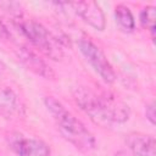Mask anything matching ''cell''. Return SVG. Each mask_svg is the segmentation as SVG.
Wrapping results in <instances>:
<instances>
[{
    "instance_id": "6da1fadb",
    "label": "cell",
    "mask_w": 156,
    "mask_h": 156,
    "mask_svg": "<svg viewBox=\"0 0 156 156\" xmlns=\"http://www.w3.org/2000/svg\"><path fill=\"white\" fill-rule=\"evenodd\" d=\"M73 98L80 110L100 126L123 123L129 118V107L110 94H99L88 87H78L73 91Z\"/></svg>"
},
{
    "instance_id": "7a4b0ae2",
    "label": "cell",
    "mask_w": 156,
    "mask_h": 156,
    "mask_svg": "<svg viewBox=\"0 0 156 156\" xmlns=\"http://www.w3.org/2000/svg\"><path fill=\"white\" fill-rule=\"evenodd\" d=\"M44 104L54 117L58 132L67 141L82 151H90L95 147V138L90 130L58 100L52 96H46L44 99Z\"/></svg>"
},
{
    "instance_id": "3957f363",
    "label": "cell",
    "mask_w": 156,
    "mask_h": 156,
    "mask_svg": "<svg viewBox=\"0 0 156 156\" xmlns=\"http://www.w3.org/2000/svg\"><path fill=\"white\" fill-rule=\"evenodd\" d=\"M18 27L24 37L38 49H40L44 54L50 56L54 60H58L62 57V49L60 46V41L56 37H54L43 24L37 21H20Z\"/></svg>"
},
{
    "instance_id": "277c9868",
    "label": "cell",
    "mask_w": 156,
    "mask_h": 156,
    "mask_svg": "<svg viewBox=\"0 0 156 156\" xmlns=\"http://www.w3.org/2000/svg\"><path fill=\"white\" fill-rule=\"evenodd\" d=\"M78 48L85 60L90 63L94 71L102 78L106 83H113L116 80V73L99 46H96L89 38H79L78 39Z\"/></svg>"
},
{
    "instance_id": "5b68a950",
    "label": "cell",
    "mask_w": 156,
    "mask_h": 156,
    "mask_svg": "<svg viewBox=\"0 0 156 156\" xmlns=\"http://www.w3.org/2000/svg\"><path fill=\"white\" fill-rule=\"evenodd\" d=\"M10 149L17 156H49V145L37 138L26 136L21 133H11L7 136Z\"/></svg>"
},
{
    "instance_id": "8992f818",
    "label": "cell",
    "mask_w": 156,
    "mask_h": 156,
    "mask_svg": "<svg viewBox=\"0 0 156 156\" xmlns=\"http://www.w3.org/2000/svg\"><path fill=\"white\" fill-rule=\"evenodd\" d=\"M89 26L96 30H104L106 26L105 15L100 6L94 1H77L67 4Z\"/></svg>"
},
{
    "instance_id": "52a82bcc",
    "label": "cell",
    "mask_w": 156,
    "mask_h": 156,
    "mask_svg": "<svg viewBox=\"0 0 156 156\" xmlns=\"http://www.w3.org/2000/svg\"><path fill=\"white\" fill-rule=\"evenodd\" d=\"M17 57L22 62L23 66H26L27 69L32 71L33 73L45 78V79H54L55 72L52 68L43 60L40 58L34 51L26 46H21L17 49Z\"/></svg>"
},
{
    "instance_id": "ba28073f",
    "label": "cell",
    "mask_w": 156,
    "mask_h": 156,
    "mask_svg": "<svg viewBox=\"0 0 156 156\" xmlns=\"http://www.w3.org/2000/svg\"><path fill=\"white\" fill-rule=\"evenodd\" d=\"M126 144L135 156H155V138L140 132L126 135Z\"/></svg>"
},
{
    "instance_id": "9c48e42d",
    "label": "cell",
    "mask_w": 156,
    "mask_h": 156,
    "mask_svg": "<svg viewBox=\"0 0 156 156\" xmlns=\"http://www.w3.org/2000/svg\"><path fill=\"white\" fill-rule=\"evenodd\" d=\"M0 113L6 117H16L24 113L20 98L9 87H0Z\"/></svg>"
},
{
    "instance_id": "30bf717a",
    "label": "cell",
    "mask_w": 156,
    "mask_h": 156,
    "mask_svg": "<svg viewBox=\"0 0 156 156\" xmlns=\"http://www.w3.org/2000/svg\"><path fill=\"white\" fill-rule=\"evenodd\" d=\"M115 16L118 22V24L124 29V30H133L135 27V21L134 17L130 12V10L124 6V5H117L115 9Z\"/></svg>"
},
{
    "instance_id": "8fae6325",
    "label": "cell",
    "mask_w": 156,
    "mask_h": 156,
    "mask_svg": "<svg viewBox=\"0 0 156 156\" xmlns=\"http://www.w3.org/2000/svg\"><path fill=\"white\" fill-rule=\"evenodd\" d=\"M155 20H156V9L154 6H146L140 11L139 15L140 24L151 33L152 38H155Z\"/></svg>"
},
{
    "instance_id": "7c38bea8",
    "label": "cell",
    "mask_w": 156,
    "mask_h": 156,
    "mask_svg": "<svg viewBox=\"0 0 156 156\" xmlns=\"http://www.w3.org/2000/svg\"><path fill=\"white\" fill-rule=\"evenodd\" d=\"M0 9H2L6 12H10L13 16H17V17H21L22 16V6L18 2L0 1Z\"/></svg>"
},
{
    "instance_id": "4fadbf2b",
    "label": "cell",
    "mask_w": 156,
    "mask_h": 156,
    "mask_svg": "<svg viewBox=\"0 0 156 156\" xmlns=\"http://www.w3.org/2000/svg\"><path fill=\"white\" fill-rule=\"evenodd\" d=\"M145 115H146V118L150 121V123L155 124V102L154 101H151L149 105H146Z\"/></svg>"
},
{
    "instance_id": "5bb4252c",
    "label": "cell",
    "mask_w": 156,
    "mask_h": 156,
    "mask_svg": "<svg viewBox=\"0 0 156 156\" xmlns=\"http://www.w3.org/2000/svg\"><path fill=\"white\" fill-rule=\"evenodd\" d=\"M10 38V33L7 28L4 26V23L0 21V40H7Z\"/></svg>"
}]
</instances>
